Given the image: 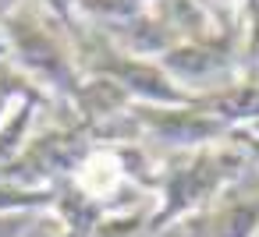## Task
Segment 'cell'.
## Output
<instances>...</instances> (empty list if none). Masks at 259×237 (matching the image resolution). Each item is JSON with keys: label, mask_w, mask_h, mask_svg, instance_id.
<instances>
[{"label": "cell", "mask_w": 259, "mask_h": 237, "mask_svg": "<svg viewBox=\"0 0 259 237\" xmlns=\"http://www.w3.org/2000/svg\"><path fill=\"white\" fill-rule=\"evenodd\" d=\"M192 237H255L259 233V188H224L202 212L185 219Z\"/></svg>", "instance_id": "4"}, {"label": "cell", "mask_w": 259, "mask_h": 237, "mask_svg": "<svg viewBox=\"0 0 259 237\" xmlns=\"http://www.w3.org/2000/svg\"><path fill=\"white\" fill-rule=\"evenodd\" d=\"M39 106H47V96H39V99H22L18 110L11 113V121L0 124V166H8V163L25 149V142H29V124H32V117H36Z\"/></svg>", "instance_id": "6"}, {"label": "cell", "mask_w": 259, "mask_h": 237, "mask_svg": "<svg viewBox=\"0 0 259 237\" xmlns=\"http://www.w3.org/2000/svg\"><path fill=\"white\" fill-rule=\"evenodd\" d=\"M64 32L68 29L39 0H22L0 25V43H4V53H11V64L32 85L71 99L82 85V75H78V61L64 43Z\"/></svg>", "instance_id": "2"}, {"label": "cell", "mask_w": 259, "mask_h": 237, "mask_svg": "<svg viewBox=\"0 0 259 237\" xmlns=\"http://www.w3.org/2000/svg\"><path fill=\"white\" fill-rule=\"evenodd\" d=\"M188 106H195L199 113L217 117L227 128H248V124L259 121V85L238 78V82H231V85H224L217 92L195 96Z\"/></svg>", "instance_id": "5"}, {"label": "cell", "mask_w": 259, "mask_h": 237, "mask_svg": "<svg viewBox=\"0 0 259 237\" xmlns=\"http://www.w3.org/2000/svg\"><path fill=\"white\" fill-rule=\"evenodd\" d=\"M128 117L135 121L139 135L149 131L156 142H163L174 152L206 149L217 142H227V124H220L209 113H199L195 106H149V103H128Z\"/></svg>", "instance_id": "3"}, {"label": "cell", "mask_w": 259, "mask_h": 237, "mask_svg": "<svg viewBox=\"0 0 259 237\" xmlns=\"http://www.w3.org/2000/svg\"><path fill=\"white\" fill-rule=\"evenodd\" d=\"M39 4H43V8H47V11H50V15H54L64 29H68V32H78V29H75V18H71L75 0H39Z\"/></svg>", "instance_id": "9"}, {"label": "cell", "mask_w": 259, "mask_h": 237, "mask_svg": "<svg viewBox=\"0 0 259 237\" xmlns=\"http://www.w3.org/2000/svg\"><path fill=\"white\" fill-rule=\"evenodd\" d=\"M18 4H22V0H0V25H4V18H8ZM0 46H4V43H0Z\"/></svg>", "instance_id": "10"}, {"label": "cell", "mask_w": 259, "mask_h": 237, "mask_svg": "<svg viewBox=\"0 0 259 237\" xmlns=\"http://www.w3.org/2000/svg\"><path fill=\"white\" fill-rule=\"evenodd\" d=\"M32 223V212H0V237H25Z\"/></svg>", "instance_id": "7"}, {"label": "cell", "mask_w": 259, "mask_h": 237, "mask_svg": "<svg viewBox=\"0 0 259 237\" xmlns=\"http://www.w3.org/2000/svg\"><path fill=\"white\" fill-rule=\"evenodd\" d=\"M227 142L238 145V149L245 152V159H252V163L259 166V135H252L248 128H231V131H227Z\"/></svg>", "instance_id": "8"}, {"label": "cell", "mask_w": 259, "mask_h": 237, "mask_svg": "<svg viewBox=\"0 0 259 237\" xmlns=\"http://www.w3.org/2000/svg\"><path fill=\"white\" fill-rule=\"evenodd\" d=\"M245 163H248L245 152L231 142H217V145L192 149V152H174L149 177V191L160 195V205L149 219V233H160L163 226L202 212L224 188L238 181Z\"/></svg>", "instance_id": "1"}]
</instances>
